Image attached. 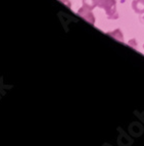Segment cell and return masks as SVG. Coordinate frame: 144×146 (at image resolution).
<instances>
[{
    "mask_svg": "<svg viewBox=\"0 0 144 146\" xmlns=\"http://www.w3.org/2000/svg\"><path fill=\"white\" fill-rule=\"evenodd\" d=\"M85 6H88L89 9H92L96 6V0H84Z\"/></svg>",
    "mask_w": 144,
    "mask_h": 146,
    "instance_id": "cell-4",
    "label": "cell"
},
{
    "mask_svg": "<svg viewBox=\"0 0 144 146\" xmlns=\"http://www.w3.org/2000/svg\"><path fill=\"white\" fill-rule=\"evenodd\" d=\"M108 34L110 35L111 37H113V38H115L117 40H119V41L124 42V37H123L122 32H121L119 29L115 30V31H112V32H108Z\"/></svg>",
    "mask_w": 144,
    "mask_h": 146,
    "instance_id": "cell-3",
    "label": "cell"
},
{
    "mask_svg": "<svg viewBox=\"0 0 144 146\" xmlns=\"http://www.w3.org/2000/svg\"><path fill=\"white\" fill-rule=\"evenodd\" d=\"M143 48H144V46H143Z\"/></svg>",
    "mask_w": 144,
    "mask_h": 146,
    "instance_id": "cell-6",
    "label": "cell"
},
{
    "mask_svg": "<svg viewBox=\"0 0 144 146\" xmlns=\"http://www.w3.org/2000/svg\"><path fill=\"white\" fill-rule=\"evenodd\" d=\"M132 8L136 13H144V0H134Z\"/></svg>",
    "mask_w": 144,
    "mask_h": 146,
    "instance_id": "cell-2",
    "label": "cell"
},
{
    "mask_svg": "<svg viewBox=\"0 0 144 146\" xmlns=\"http://www.w3.org/2000/svg\"><path fill=\"white\" fill-rule=\"evenodd\" d=\"M142 20H143V22H144V13H143V17H142Z\"/></svg>",
    "mask_w": 144,
    "mask_h": 146,
    "instance_id": "cell-5",
    "label": "cell"
},
{
    "mask_svg": "<svg viewBox=\"0 0 144 146\" xmlns=\"http://www.w3.org/2000/svg\"><path fill=\"white\" fill-rule=\"evenodd\" d=\"M115 3V0H96V5L105 10V13L110 20H117L119 17Z\"/></svg>",
    "mask_w": 144,
    "mask_h": 146,
    "instance_id": "cell-1",
    "label": "cell"
}]
</instances>
